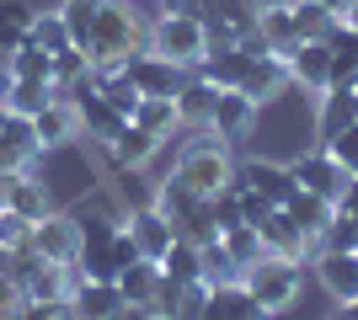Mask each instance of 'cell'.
Wrapping results in <instances>:
<instances>
[{
	"label": "cell",
	"instance_id": "6da1fadb",
	"mask_svg": "<svg viewBox=\"0 0 358 320\" xmlns=\"http://www.w3.org/2000/svg\"><path fill=\"white\" fill-rule=\"evenodd\" d=\"M150 48V22L134 0H102L96 11V27H91L86 59L91 70H123V64Z\"/></svg>",
	"mask_w": 358,
	"mask_h": 320
},
{
	"label": "cell",
	"instance_id": "7a4b0ae2",
	"mask_svg": "<svg viewBox=\"0 0 358 320\" xmlns=\"http://www.w3.org/2000/svg\"><path fill=\"white\" fill-rule=\"evenodd\" d=\"M171 176H177L182 187H193L198 198H214V192H224V187L236 182V155H230L224 139H214L209 128H198V139H187L177 150Z\"/></svg>",
	"mask_w": 358,
	"mask_h": 320
},
{
	"label": "cell",
	"instance_id": "3957f363",
	"mask_svg": "<svg viewBox=\"0 0 358 320\" xmlns=\"http://www.w3.org/2000/svg\"><path fill=\"white\" fill-rule=\"evenodd\" d=\"M241 289L278 320V315H289V310L299 305V294H305V261H284V257H268V251H262V257L241 273Z\"/></svg>",
	"mask_w": 358,
	"mask_h": 320
},
{
	"label": "cell",
	"instance_id": "277c9868",
	"mask_svg": "<svg viewBox=\"0 0 358 320\" xmlns=\"http://www.w3.org/2000/svg\"><path fill=\"white\" fill-rule=\"evenodd\" d=\"M150 54H161V59H171L177 70L193 75L198 64L209 59V27L182 11H155L150 16Z\"/></svg>",
	"mask_w": 358,
	"mask_h": 320
},
{
	"label": "cell",
	"instance_id": "5b68a950",
	"mask_svg": "<svg viewBox=\"0 0 358 320\" xmlns=\"http://www.w3.org/2000/svg\"><path fill=\"white\" fill-rule=\"evenodd\" d=\"M64 213L75 219L80 241H107V235H118V229L129 224V208L118 203L113 187H86V198H75Z\"/></svg>",
	"mask_w": 358,
	"mask_h": 320
},
{
	"label": "cell",
	"instance_id": "8992f818",
	"mask_svg": "<svg viewBox=\"0 0 358 320\" xmlns=\"http://www.w3.org/2000/svg\"><path fill=\"white\" fill-rule=\"evenodd\" d=\"M86 150L96 155L107 171H145L150 160L166 150V139H155L150 128H139V123L129 118V123L118 128V139H107V144H86Z\"/></svg>",
	"mask_w": 358,
	"mask_h": 320
},
{
	"label": "cell",
	"instance_id": "52a82bcc",
	"mask_svg": "<svg viewBox=\"0 0 358 320\" xmlns=\"http://www.w3.org/2000/svg\"><path fill=\"white\" fill-rule=\"evenodd\" d=\"M32 251L43 261H59V267H75V257H80V229H75V219L64 208H54V213H43L38 224H32Z\"/></svg>",
	"mask_w": 358,
	"mask_h": 320
},
{
	"label": "cell",
	"instance_id": "ba28073f",
	"mask_svg": "<svg viewBox=\"0 0 358 320\" xmlns=\"http://www.w3.org/2000/svg\"><path fill=\"white\" fill-rule=\"evenodd\" d=\"M236 182H241V187H252V192H262L273 208H284L289 192H294V171H289V160L252 155V160H236Z\"/></svg>",
	"mask_w": 358,
	"mask_h": 320
},
{
	"label": "cell",
	"instance_id": "9c48e42d",
	"mask_svg": "<svg viewBox=\"0 0 358 320\" xmlns=\"http://www.w3.org/2000/svg\"><path fill=\"white\" fill-rule=\"evenodd\" d=\"M289 171H294V187H305V192H321V198H343V182H348V171L331 160L321 144H310V150H299L294 160H289Z\"/></svg>",
	"mask_w": 358,
	"mask_h": 320
},
{
	"label": "cell",
	"instance_id": "30bf717a",
	"mask_svg": "<svg viewBox=\"0 0 358 320\" xmlns=\"http://www.w3.org/2000/svg\"><path fill=\"white\" fill-rule=\"evenodd\" d=\"M32 134H38V150H43V155L80 144V107H75L70 96H54V102L32 118Z\"/></svg>",
	"mask_w": 358,
	"mask_h": 320
},
{
	"label": "cell",
	"instance_id": "8fae6325",
	"mask_svg": "<svg viewBox=\"0 0 358 320\" xmlns=\"http://www.w3.org/2000/svg\"><path fill=\"white\" fill-rule=\"evenodd\" d=\"M257 241H262L268 257H284V261H305V267H310V257H315V241L294 224V219H289L284 208H273L268 219L257 224Z\"/></svg>",
	"mask_w": 358,
	"mask_h": 320
},
{
	"label": "cell",
	"instance_id": "7c38bea8",
	"mask_svg": "<svg viewBox=\"0 0 358 320\" xmlns=\"http://www.w3.org/2000/svg\"><path fill=\"white\" fill-rule=\"evenodd\" d=\"M257 112H262V107H257L246 91H220V96H214L209 134L224 139V144H241V139H252V134H257Z\"/></svg>",
	"mask_w": 358,
	"mask_h": 320
},
{
	"label": "cell",
	"instance_id": "4fadbf2b",
	"mask_svg": "<svg viewBox=\"0 0 358 320\" xmlns=\"http://www.w3.org/2000/svg\"><path fill=\"white\" fill-rule=\"evenodd\" d=\"M310 273L331 294V305H353L358 299V251H315Z\"/></svg>",
	"mask_w": 358,
	"mask_h": 320
},
{
	"label": "cell",
	"instance_id": "5bb4252c",
	"mask_svg": "<svg viewBox=\"0 0 358 320\" xmlns=\"http://www.w3.org/2000/svg\"><path fill=\"white\" fill-rule=\"evenodd\" d=\"M129 70V80H134V91L139 96H177V86L187 80V70H177L171 59H161V54H134V59L123 64Z\"/></svg>",
	"mask_w": 358,
	"mask_h": 320
},
{
	"label": "cell",
	"instance_id": "9a60e30c",
	"mask_svg": "<svg viewBox=\"0 0 358 320\" xmlns=\"http://www.w3.org/2000/svg\"><path fill=\"white\" fill-rule=\"evenodd\" d=\"M284 64H289L294 91H310V96L327 91V75H331V48L327 43H294L284 54Z\"/></svg>",
	"mask_w": 358,
	"mask_h": 320
},
{
	"label": "cell",
	"instance_id": "2e32d148",
	"mask_svg": "<svg viewBox=\"0 0 358 320\" xmlns=\"http://www.w3.org/2000/svg\"><path fill=\"white\" fill-rule=\"evenodd\" d=\"M129 235H134V245H139V257H145V261H161L166 251H171V241H177L171 219H166L155 203H145V208H129Z\"/></svg>",
	"mask_w": 358,
	"mask_h": 320
},
{
	"label": "cell",
	"instance_id": "e0dca14e",
	"mask_svg": "<svg viewBox=\"0 0 358 320\" xmlns=\"http://www.w3.org/2000/svg\"><path fill=\"white\" fill-rule=\"evenodd\" d=\"M118 310H123L118 283H96V277L70 283V320H113Z\"/></svg>",
	"mask_w": 358,
	"mask_h": 320
},
{
	"label": "cell",
	"instance_id": "ac0fdd59",
	"mask_svg": "<svg viewBox=\"0 0 358 320\" xmlns=\"http://www.w3.org/2000/svg\"><path fill=\"white\" fill-rule=\"evenodd\" d=\"M289 86H294V80H289V64L278 59V54H257V59H252V70H246V80H241V91L252 96L257 107L278 102V96H284Z\"/></svg>",
	"mask_w": 358,
	"mask_h": 320
},
{
	"label": "cell",
	"instance_id": "d6986e66",
	"mask_svg": "<svg viewBox=\"0 0 358 320\" xmlns=\"http://www.w3.org/2000/svg\"><path fill=\"white\" fill-rule=\"evenodd\" d=\"M75 107H80V144H107V139H118V128L129 123L102 91H96V96H80Z\"/></svg>",
	"mask_w": 358,
	"mask_h": 320
},
{
	"label": "cell",
	"instance_id": "ffe728a7",
	"mask_svg": "<svg viewBox=\"0 0 358 320\" xmlns=\"http://www.w3.org/2000/svg\"><path fill=\"white\" fill-rule=\"evenodd\" d=\"M214 96H220V86H209V80L198 75V70L182 80L177 96H171V102H177L182 128H209V118H214Z\"/></svg>",
	"mask_w": 358,
	"mask_h": 320
},
{
	"label": "cell",
	"instance_id": "44dd1931",
	"mask_svg": "<svg viewBox=\"0 0 358 320\" xmlns=\"http://www.w3.org/2000/svg\"><path fill=\"white\" fill-rule=\"evenodd\" d=\"M284 213H289V219H294V224H299V229H305V235L315 241V251H321V229L331 224L337 203H331V198H321V192H305V187H294V192H289V203H284Z\"/></svg>",
	"mask_w": 358,
	"mask_h": 320
},
{
	"label": "cell",
	"instance_id": "7402d4cb",
	"mask_svg": "<svg viewBox=\"0 0 358 320\" xmlns=\"http://www.w3.org/2000/svg\"><path fill=\"white\" fill-rule=\"evenodd\" d=\"M348 123H358V91H321L315 96V144L343 134Z\"/></svg>",
	"mask_w": 358,
	"mask_h": 320
},
{
	"label": "cell",
	"instance_id": "603a6c76",
	"mask_svg": "<svg viewBox=\"0 0 358 320\" xmlns=\"http://www.w3.org/2000/svg\"><path fill=\"white\" fill-rule=\"evenodd\" d=\"M32 22H38V11H32L27 0H0V59L16 54L32 38Z\"/></svg>",
	"mask_w": 358,
	"mask_h": 320
},
{
	"label": "cell",
	"instance_id": "cb8c5ba5",
	"mask_svg": "<svg viewBox=\"0 0 358 320\" xmlns=\"http://www.w3.org/2000/svg\"><path fill=\"white\" fill-rule=\"evenodd\" d=\"M155 289H161V261H145V257H139L134 267H123V273H118L123 305H155Z\"/></svg>",
	"mask_w": 358,
	"mask_h": 320
},
{
	"label": "cell",
	"instance_id": "d4e9b609",
	"mask_svg": "<svg viewBox=\"0 0 358 320\" xmlns=\"http://www.w3.org/2000/svg\"><path fill=\"white\" fill-rule=\"evenodd\" d=\"M134 123L150 128L155 139H166V144H171V134H182V118H177V102H171V96H139Z\"/></svg>",
	"mask_w": 358,
	"mask_h": 320
},
{
	"label": "cell",
	"instance_id": "484cf974",
	"mask_svg": "<svg viewBox=\"0 0 358 320\" xmlns=\"http://www.w3.org/2000/svg\"><path fill=\"white\" fill-rule=\"evenodd\" d=\"M257 32H262V43H268L273 54L284 59L289 48L299 43V27H294V11H289V0H284V6H268V11L257 16Z\"/></svg>",
	"mask_w": 358,
	"mask_h": 320
},
{
	"label": "cell",
	"instance_id": "4316f807",
	"mask_svg": "<svg viewBox=\"0 0 358 320\" xmlns=\"http://www.w3.org/2000/svg\"><path fill=\"white\" fill-rule=\"evenodd\" d=\"M6 208L11 213H22V219H27V224H38V219H43V213H54V192H48V182L43 176H22V182H16V192H11V203H6Z\"/></svg>",
	"mask_w": 358,
	"mask_h": 320
},
{
	"label": "cell",
	"instance_id": "83f0119b",
	"mask_svg": "<svg viewBox=\"0 0 358 320\" xmlns=\"http://www.w3.org/2000/svg\"><path fill=\"white\" fill-rule=\"evenodd\" d=\"M75 277H96V283H118V261H113V235L107 241H80V257L70 267Z\"/></svg>",
	"mask_w": 358,
	"mask_h": 320
},
{
	"label": "cell",
	"instance_id": "f1b7e54d",
	"mask_svg": "<svg viewBox=\"0 0 358 320\" xmlns=\"http://www.w3.org/2000/svg\"><path fill=\"white\" fill-rule=\"evenodd\" d=\"M289 11H294L299 43H327L331 32H337V16H331L321 0H289Z\"/></svg>",
	"mask_w": 358,
	"mask_h": 320
},
{
	"label": "cell",
	"instance_id": "f546056e",
	"mask_svg": "<svg viewBox=\"0 0 358 320\" xmlns=\"http://www.w3.org/2000/svg\"><path fill=\"white\" fill-rule=\"evenodd\" d=\"M198 257H203V273H198V283L203 289H230V283H241V267L230 261V251H224L220 241H209V245H198Z\"/></svg>",
	"mask_w": 358,
	"mask_h": 320
},
{
	"label": "cell",
	"instance_id": "4dcf8cb0",
	"mask_svg": "<svg viewBox=\"0 0 358 320\" xmlns=\"http://www.w3.org/2000/svg\"><path fill=\"white\" fill-rule=\"evenodd\" d=\"M161 273L171 277V283H182V289H193L198 273H203V257H198V245L177 235V241H171V251L161 257Z\"/></svg>",
	"mask_w": 358,
	"mask_h": 320
},
{
	"label": "cell",
	"instance_id": "1f68e13d",
	"mask_svg": "<svg viewBox=\"0 0 358 320\" xmlns=\"http://www.w3.org/2000/svg\"><path fill=\"white\" fill-rule=\"evenodd\" d=\"M54 96H59V91H54V80H16L11 96H6V107H11L16 118H38Z\"/></svg>",
	"mask_w": 358,
	"mask_h": 320
},
{
	"label": "cell",
	"instance_id": "d6a6232c",
	"mask_svg": "<svg viewBox=\"0 0 358 320\" xmlns=\"http://www.w3.org/2000/svg\"><path fill=\"white\" fill-rule=\"evenodd\" d=\"M96 11H102V0H59V16H64V27H70V43H75V48L91 43Z\"/></svg>",
	"mask_w": 358,
	"mask_h": 320
},
{
	"label": "cell",
	"instance_id": "836d02e7",
	"mask_svg": "<svg viewBox=\"0 0 358 320\" xmlns=\"http://www.w3.org/2000/svg\"><path fill=\"white\" fill-rule=\"evenodd\" d=\"M16 80H54V54H43L38 43H22L16 54H6Z\"/></svg>",
	"mask_w": 358,
	"mask_h": 320
},
{
	"label": "cell",
	"instance_id": "e575fe53",
	"mask_svg": "<svg viewBox=\"0 0 358 320\" xmlns=\"http://www.w3.org/2000/svg\"><path fill=\"white\" fill-rule=\"evenodd\" d=\"M209 299H214V305L224 310V320H273L268 310H262V305L252 299V294L241 289V283H230V289H214Z\"/></svg>",
	"mask_w": 358,
	"mask_h": 320
},
{
	"label": "cell",
	"instance_id": "d590c367",
	"mask_svg": "<svg viewBox=\"0 0 358 320\" xmlns=\"http://www.w3.org/2000/svg\"><path fill=\"white\" fill-rule=\"evenodd\" d=\"M27 43H38L43 54H64V48H70V27H64L59 6H54V11H38V22H32V38H27Z\"/></svg>",
	"mask_w": 358,
	"mask_h": 320
},
{
	"label": "cell",
	"instance_id": "8d00e7d4",
	"mask_svg": "<svg viewBox=\"0 0 358 320\" xmlns=\"http://www.w3.org/2000/svg\"><path fill=\"white\" fill-rule=\"evenodd\" d=\"M220 245L230 251V261H236L241 273H246V267H252V261L262 257V241H257V224H236V229H224V235H220Z\"/></svg>",
	"mask_w": 358,
	"mask_h": 320
},
{
	"label": "cell",
	"instance_id": "74e56055",
	"mask_svg": "<svg viewBox=\"0 0 358 320\" xmlns=\"http://www.w3.org/2000/svg\"><path fill=\"white\" fill-rule=\"evenodd\" d=\"M91 75V59H86V48H64V54H54V91H70V86H75V80H86Z\"/></svg>",
	"mask_w": 358,
	"mask_h": 320
},
{
	"label": "cell",
	"instance_id": "f35d334b",
	"mask_svg": "<svg viewBox=\"0 0 358 320\" xmlns=\"http://www.w3.org/2000/svg\"><path fill=\"white\" fill-rule=\"evenodd\" d=\"M321 251H358V219L353 213H331V224L321 229Z\"/></svg>",
	"mask_w": 358,
	"mask_h": 320
},
{
	"label": "cell",
	"instance_id": "ab89813d",
	"mask_svg": "<svg viewBox=\"0 0 358 320\" xmlns=\"http://www.w3.org/2000/svg\"><path fill=\"white\" fill-rule=\"evenodd\" d=\"M321 150H327L331 160H337V166L348 171V176H358V123H348L343 134H331L327 144H321Z\"/></svg>",
	"mask_w": 358,
	"mask_h": 320
},
{
	"label": "cell",
	"instance_id": "60d3db41",
	"mask_svg": "<svg viewBox=\"0 0 358 320\" xmlns=\"http://www.w3.org/2000/svg\"><path fill=\"white\" fill-rule=\"evenodd\" d=\"M214 229H220V235H224V229H236V224H246V213H241V192H236V187H224V192H214Z\"/></svg>",
	"mask_w": 358,
	"mask_h": 320
},
{
	"label": "cell",
	"instance_id": "b9f144b4",
	"mask_svg": "<svg viewBox=\"0 0 358 320\" xmlns=\"http://www.w3.org/2000/svg\"><path fill=\"white\" fill-rule=\"evenodd\" d=\"M11 320H70V299H22Z\"/></svg>",
	"mask_w": 358,
	"mask_h": 320
},
{
	"label": "cell",
	"instance_id": "7bdbcfd3",
	"mask_svg": "<svg viewBox=\"0 0 358 320\" xmlns=\"http://www.w3.org/2000/svg\"><path fill=\"white\" fill-rule=\"evenodd\" d=\"M327 91H358V54H337V48H331Z\"/></svg>",
	"mask_w": 358,
	"mask_h": 320
},
{
	"label": "cell",
	"instance_id": "ee69618b",
	"mask_svg": "<svg viewBox=\"0 0 358 320\" xmlns=\"http://www.w3.org/2000/svg\"><path fill=\"white\" fill-rule=\"evenodd\" d=\"M27 241H32V224L22 219V213L0 208V251H22Z\"/></svg>",
	"mask_w": 358,
	"mask_h": 320
},
{
	"label": "cell",
	"instance_id": "f6af8a7d",
	"mask_svg": "<svg viewBox=\"0 0 358 320\" xmlns=\"http://www.w3.org/2000/svg\"><path fill=\"white\" fill-rule=\"evenodd\" d=\"M337 208L358 219V176H348V182H343V198H337Z\"/></svg>",
	"mask_w": 358,
	"mask_h": 320
},
{
	"label": "cell",
	"instance_id": "bcb514c9",
	"mask_svg": "<svg viewBox=\"0 0 358 320\" xmlns=\"http://www.w3.org/2000/svg\"><path fill=\"white\" fill-rule=\"evenodd\" d=\"M113 320H161V315H155L150 305H123V310H118Z\"/></svg>",
	"mask_w": 358,
	"mask_h": 320
},
{
	"label": "cell",
	"instance_id": "7dc6e473",
	"mask_svg": "<svg viewBox=\"0 0 358 320\" xmlns=\"http://www.w3.org/2000/svg\"><path fill=\"white\" fill-rule=\"evenodd\" d=\"M11 86H16V75H11V64L0 59V102H6V96H11Z\"/></svg>",
	"mask_w": 358,
	"mask_h": 320
},
{
	"label": "cell",
	"instance_id": "c3c4849f",
	"mask_svg": "<svg viewBox=\"0 0 358 320\" xmlns=\"http://www.w3.org/2000/svg\"><path fill=\"white\" fill-rule=\"evenodd\" d=\"M193 320H224V310L214 305V299H203V305H198V315H193Z\"/></svg>",
	"mask_w": 358,
	"mask_h": 320
},
{
	"label": "cell",
	"instance_id": "681fc988",
	"mask_svg": "<svg viewBox=\"0 0 358 320\" xmlns=\"http://www.w3.org/2000/svg\"><path fill=\"white\" fill-rule=\"evenodd\" d=\"M321 6H327V11L337 16V22H343V16H348V6H353V0H321Z\"/></svg>",
	"mask_w": 358,
	"mask_h": 320
},
{
	"label": "cell",
	"instance_id": "f907efd6",
	"mask_svg": "<svg viewBox=\"0 0 358 320\" xmlns=\"http://www.w3.org/2000/svg\"><path fill=\"white\" fill-rule=\"evenodd\" d=\"M343 27H353V32H358V0H353V6H348V16H343Z\"/></svg>",
	"mask_w": 358,
	"mask_h": 320
},
{
	"label": "cell",
	"instance_id": "816d5d0a",
	"mask_svg": "<svg viewBox=\"0 0 358 320\" xmlns=\"http://www.w3.org/2000/svg\"><path fill=\"white\" fill-rule=\"evenodd\" d=\"M252 6H257V11H268V6H284V0H252Z\"/></svg>",
	"mask_w": 358,
	"mask_h": 320
},
{
	"label": "cell",
	"instance_id": "f5cc1de1",
	"mask_svg": "<svg viewBox=\"0 0 358 320\" xmlns=\"http://www.w3.org/2000/svg\"><path fill=\"white\" fill-rule=\"evenodd\" d=\"M327 320H353V315H348V310H343V305H337V315H327Z\"/></svg>",
	"mask_w": 358,
	"mask_h": 320
},
{
	"label": "cell",
	"instance_id": "db71d44e",
	"mask_svg": "<svg viewBox=\"0 0 358 320\" xmlns=\"http://www.w3.org/2000/svg\"><path fill=\"white\" fill-rule=\"evenodd\" d=\"M6 118H11V107H6V102H0V123H6Z\"/></svg>",
	"mask_w": 358,
	"mask_h": 320
}]
</instances>
